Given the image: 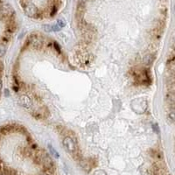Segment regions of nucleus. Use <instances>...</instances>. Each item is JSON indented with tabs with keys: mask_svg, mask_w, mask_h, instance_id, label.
<instances>
[{
	"mask_svg": "<svg viewBox=\"0 0 175 175\" xmlns=\"http://www.w3.org/2000/svg\"><path fill=\"white\" fill-rule=\"evenodd\" d=\"M131 109L137 114H143L145 112L148 107L147 101L144 98H137L131 102Z\"/></svg>",
	"mask_w": 175,
	"mask_h": 175,
	"instance_id": "obj_1",
	"label": "nucleus"
},
{
	"mask_svg": "<svg viewBox=\"0 0 175 175\" xmlns=\"http://www.w3.org/2000/svg\"><path fill=\"white\" fill-rule=\"evenodd\" d=\"M23 8L25 11V13L30 17V18H37L39 15V11L38 8L30 2H26L25 5H23Z\"/></svg>",
	"mask_w": 175,
	"mask_h": 175,
	"instance_id": "obj_2",
	"label": "nucleus"
},
{
	"mask_svg": "<svg viewBox=\"0 0 175 175\" xmlns=\"http://www.w3.org/2000/svg\"><path fill=\"white\" fill-rule=\"evenodd\" d=\"M14 14V11L11 6L4 4L0 6V17L3 19H11Z\"/></svg>",
	"mask_w": 175,
	"mask_h": 175,
	"instance_id": "obj_3",
	"label": "nucleus"
},
{
	"mask_svg": "<svg viewBox=\"0 0 175 175\" xmlns=\"http://www.w3.org/2000/svg\"><path fill=\"white\" fill-rule=\"evenodd\" d=\"M27 43L30 44L33 48L39 49V48H40V47H42V45H43V40H42L38 35L33 34V35L30 36V38H29Z\"/></svg>",
	"mask_w": 175,
	"mask_h": 175,
	"instance_id": "obj_4",
	"label": "nucleus"
},
{
	"mask_svg": "<svg viewBox=\"0 0 175 175\" xmlns=\"http://www.w3.org/2000/svg\"><path fill=\"white\" fill-rule=\"evenodd\" d=\"M63 145L68 152H74L75 151V144L70 137H66L63 139Z\"/></svg>",
	"mask_w": 175,
	"mask_h": 175,
	"instance_id": "obj_5",
	"label": "nucleus"
},
{
	"mask_svg": "<svg viewBox=\"0 0 175 175\" xmlns=\"http://www.w3.org/2000/svg\"><path fill=\"white\" fill-rule=\"evenodd\" d=\"M19 102L23 107H25L26 109H30L32 107V104H33L32 100L27 96H22L21 97H20Z\"/></svg>",
	"mask_w": 175,
	"mask_h": 175,
	"instance_id": "obj_6",
	"label": "nucleus"
},
{
	"mask_svg": "<svg viewBox=\"0 0 175 175\" xmlns=\"http://www.w3.org/2000/svg\"><path fill=\"white\" fill-rule=\"evenodd\" d=\"M48 148H49V151H50V153L55 158H60V155H59V153H58V151L53 147V145L52 144H48Z\"/></svg>",
	"mask_w": 175,
	"mask_h": 175,
	"instance_id": "obj_7",
	"label": "nucleus"
},
{
	"mask_svg": "<svg viewBox=\"0 0 175 175\" xmlns=\"http://www.w3.org/2000/svg\"><path fill=\"white\" fill-rule=\"evenodd\" d=\"M3 175H16V172L11 168L5 167L3 171Z\"/></svg>",
	"mask_w": 175,
	"mask_h": 175,
	"instance_id": "obj_8",
	"label": "nucleus"
},
{
	"mask_svg": "<svg viewBox=\"0 0 175 175\" xmlns=\"http://www.w3.org/2000/svg\"><path fill=\"white\" fill-rule=\"evenodd\" d=\"M152 61H153V56H152L151 54L146 55V56L144 57V62L146 65H150V64L152 62Z\"/></svg>",
	"mask_w": 175,
	"mask_h": 175,
	"instance_id": "obj_9",
	"label": "nucleus"
},
{
	"mask_svg": "<svg viewBox=\"0 0 175 175\" xmlns=\"http://www.w3.org/2000/svg\"><path fill=\"white\" fill-rule=\"evenodd\" d=\"M174 112H173V110H172V111H170L169 113H168V115H167V120L171 123H172L173 122H174Z\"/></svg>",
	"mask_w": 175,
	"mask_h": 175,
	"instance_id": "obj_10",
	"label": "nucleus"
},
{
	"mask_svg": "<svg viewBox=\"0 0 175 175\" xmlns=\"http://www.w3.org/2000/svg\"><path fill=\"white\" fill-rule=\"evenodd\" d=\"M57 25H58L61 28H62V27L66 26L67 22H66V20H63V19H59V20H57Z\"/></svg>",
	"mask_w": 175,
	"mask_h": 175,
	"instance_id": "obj_11",
	"label": "nucleus"
},
{
	"mask_svg": "<svg viewBox=\"0 0 175 175\" xmlns=\"http://www.w3.org/2000/svg\"><path fill=\"white\" fill-rule=\"evenodd\" d=\"M6 52V47L5 45H0V57H2L5 55Z\"/></svg>",
	"mask_w": 175,
	"mask_h": 175,
	"instance_id": "obj_12",
	"label": "nucleus"
},
{
	"mask_svg": "<svg viewBox=\"0 0 175 175\" xmlns=\"http://www.w3.org/2000/svg\"><path fill=\"white\" fill-rule=\"evenodd\" d=\"M93 175H107V173L103 170H97L94 172Z\"/></svg>",
	"mask_w": 175,
	"mask_h": 175,
	"instance_id": "obj_13",
	"label": "nucleus"
},
{
	"mask_svg": "<svg viewBox=\"0 0 175 175\" xmlns=\"http://www.w3.org/2000/svg\"><path fill=\"white\" fill-rule=\"evenodd\" d=\"M45 31L47 33H51L53 32V26L51 25H46L45 26Z\"/></svg>",
	"mask_w": 175,
	"mask_h": 175,
	"instance_id": "obj_14",
	"label": "nucleus"
},
{
	"mask_svg": "<svg viewBox=\"0 0 175 175\" xmlns=\"http://www.w3.org/2000/svg\"><path fill=\"white\" fill-rule=\"evenodd\" d=\"M54 48H55V50H57L58 54H61V47H60V46H59L57 43H54Z\"/></svg>",
	"mask_w": 175,
	"mask_h": 175,
	"instance_id": "obj_15",
	"label": "nucleus"
},
{
	"mask_svg": "<svg viewBox=\"0 0 175 175\" xmlns=\"http://www.w3.org/2000/svg\"><path fill=\"white\" fill-rule=\"evenodd\" d=\"M53 26V31H54V32H59V31H61V27L56 24V25H54V26Z\"/></svg>",
	"mask_w": 175,
	"mask_h": 175,
	"instance_id": "obj_16",
	"label": "nucleus"
},
{
	"mask_svg": "<svg viewBox=\"0 0 175 175\" xmlns=\"http://www.w3.org/2000/svg\"><path fill=\"white\" fill-rule=\"evenodd\" d=\"M152 128H153V130H154L157 133H159V128H158V126L157 123H153V124H152Z\"/></svg>",
	"mask_w": 175,
	"mask_h": 175,
	"instance_id": "obj_17",
	"label": "nucleus"
},
{
	"mask_svg": "<svg viewBox=\"0 0 175 175\" xmlns=\"http://www.w3.org/2000/svg\"><path fill=\"white\" fill-rule=\"evenodd\" d=\"M2 86H3V84H2V81L0 80V91H1V89H2Z\"/></svg>",
	"mask_w": 175,
	"mask_h": 175,
	"instance_id": "obj_18",
	"label": "nucleus"
},
{
	"mask_svg": "<svg viewBox=\"0 0 175 175\" xmlns=\"http://www.w3.org/2000/svg\"><path fill=\"white\" fill-rule=\"evenodd\" d=\"M80 1H81L82 3H85V2L87 1V0H80Z\"/></svg>",
	"mask_w": 175,
	"mask_h": 175,
	"instance_id": "obj_19",
	"label": "nucleus"
},
{
	"mask_svg": "<svg viewBox=\"0 0 175 175\" xmlns=\"http://www.w3.org/2000/svg\"><path fill=\"white\" fill-rule=\"evenodd\" d=\"M40 175H48V174H47V173H42V174H40Z\"/></svg>",
	"mask_w": 175,
	"mask_h": 175,
	"instance_id": "obj_20",
	"label": "nucleus"
},
{
	"mask_svg": "<svg viewBox=\"0 0 175 175\" xmlns=\"http://www.w3.org/2000/svg\"><path fill=\"white\" fill-rule=\"evenodd\" d=\"M0 175H3V173H1V172H0Z\"/></svg>",
	"mask_w": 175,
	"mask_h": 175,
	"instance_id": "obj_21",
	"label": "nucleus"
}]
</instances>
